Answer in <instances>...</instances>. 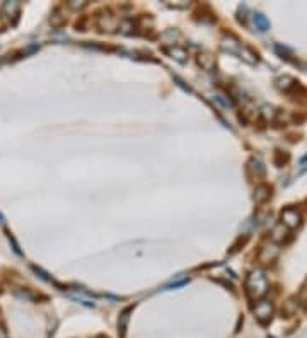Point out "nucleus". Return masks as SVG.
<instances>
[{
    "label": "nucleus",
    "mask_w": 307,
    "mask_h": 338,
    "mask_svg": "<svg viewBox=\"0 0 307 338\" xmlns=\"http://www.w3.org/2000/svg\"><path fill=\"white\" fill-rule=\"evenodd\" d=\"M268 290V279L263 270H253L246 279V292L251 299H261Z\"/></svg>",
    "instance_id": "obj_1"
},
{
    "label": "nucleus",
    "mask_w": 307,
    "mask_h": 338,
    "mask_svg": "<svg viewBox=\"0 0 307 338\" xmlns=\"http://www.w3.org/2000/svg\"><path fill=\"white\" fill-rule=\"evenodd\" d=\"M254 316L261 324H266L271 321V316H273V304L270 301H259L256 306H254Z\"/></svg>",
    "instance_id": "obj_2"
},
{
    "label": "nucleus",
    "mask_w": 307,
    "mask_h": 338,
    "mask_svg": "<svg viewBox=\"0 0 307 338\" xmlns=\"http://www.w3.org/2000/svg\"><path fill=\"white\" fill-rule=\"evenodd\" d=\"M97 28L106 33H115L116 29L120 28L118 17L113 16L111 12H103V14L97 17Z\"/></svg>",
    "instance_id": "obj_3"
},
{
    "label": "nucleus",
    "mask_w": 307,
    "mask_h": 338,
    "mask_svg": "<svg viewBox=\"0 0 307 338\" xmlns=\"http://www.w3.org/2000/svg\"><path fill=\"white\" fill-rule=\"evenodd\" d=\"M300 212L297 209H293V207H287L283 212H282V224L285 225L287 229H295L300 225Z\"/></svg>",
    "instance_id": "obj_4"
},
{
    "label": "nucleus",
    "mask_w": 307,
    "mask_h": 338,
    "mask_svg": "<svg viewBox=\"0 0 307 338\" xmlns=\"http://www.w3.org/2000/svg\"><path fill=\"white\" fill-rule=\"evenodd\" d=\"M220 48L224 51H227V53L231 55H239V51L243 50V45H241V41L237 40L236 36H232V34H226V36L220 40Z\"/></svg>",
    "instance_id": "obj_5"
},
{
    "label": "nucleus",
    "mask_w": 307,
    "mask_h": 338,
    "mask_svg": "<svg viewBox=\"0 0 307 338\" xmlns=\"http://www.w3.org/2000/svg\"><path fill=\"white\" fill-rule=\"evenodd\" d=\"M278 246L275 244L273 241L271 242H266V244H263L261 246V249H259V262H263V263H271L273 260L278 257Z\"/></svg>",
    "instance_id": "obj_6"
},
{
    "label": "nucleus",
    "mask_w": 307,
    "mask_h": 338,
    "mask_svg": "<svg viewBox=\"0 0 307 338\" xmlns=\"http://www.w3.org/2000/svg\"><path fill=\"white\" fill-rule=\"evenodd\" d=\"M297 86H299V82L290 75H283L280 79H276V88L283 91V93H290L292 89H297Z\"/></svg>",
    "instance_id": "obj_7"
},
{
    "label": "nucleus",
    "mask_w": 307,
    "mask_h": 338,
    "mask_svg": "<svg viewBox=\"0 0 307 338\" xmlns=\"http://www.w3.org/2000/svg\"><path fill=\"white\" fill-rule=\"evenodd\" d=\"M164 53L169 55L171 58H174L176 62H181L184 63L186 60H188V51L184 48H181V46H171V48H164Z\"/></svg>",
    "instance_id": "obj_8"
},
{
    "label": "nucleus",
    "mask_w": 307,
    "mask_h": 338,
    "mask_svg": "<svg viewBox=\"0 0 307 338\" xmlns=\"http://www.w3.org/2000/svg\"><path fill=\"white\" fill-rule=\"evenodd\" d=\"M271 197V188L268 185H258L256 190H254V202L258 203V205H261V203H265L268 198Z\"/></svg>",
    "instance_id": "obj_9"
},
{
    "label": "nucleus",
    "mask_w": 307,
    "mask_h": 338,
    "mask_svg": "<svg viewBox=\"0 0 307 338\" xmlns=\"http://www.w3.org/2000/svg\"><path fill=\"white\" fill-rule=\"evenodd\" d=\"M196 62L203 70H212V68L215 67V58L210 53H200L196 58Z\"/></svg>",
    "instance_id": "obj_10"
},
{
    "label": "nucleus",
    "mask_w": 307,
    "mask_h": 338,
    "mask_svg": "<svg viewBox=\"0 0 307 338\" xmlns=\"http://www.w3.org/2000/svg\"><path fill=\"white\" fill-rule=\"evenodd\" d=\"M287 232H288V229L285 227L283 224L275 225L273 231H271V241H273V242H282L285 237H287Z\"/></svg>",
    "instance_id": "obj_11"
},
{
    "label": "nucleus",
    "mask_w": 307,
    "mask_h": 338,
    "mask_svg": "<svg viewBox=\"0 0 307 338\" xmlns=\"http://www.w3.org/2000/svg\"><path fill=\"white\" fill-rule=\"evenodd\" d=\"M130 313H132V307H128V309H125L122 316H120V321H118V331L120 335L125 336V331H127V324L130 321Z\"/></svg>",
    "instance_id": "obj_12"
},
{
    "label": "nucleus",
    "mask_w": 307,
    "mask_h": 338,
    "mask_svg": "<svg viewBox=\"0 0 307 338\" xmlns=\"http://www.w3.org/2000/svg\"><path fill=\"white\" fill-rule=\"evenodd\" d=\"M248 169L249 171H253L254 175H256V178L265 175V166H263V162L259 161V159H251L249 164H248Z\"/></svg>",
    "instance_id": "obj_13"
},
{
    "label": "nucleus",
    "mask_w": 307,
    "mask_h": 338,
    "mask_svg": "<svg viewBox=\"0 0 307 338\" xmlns=\"http://www.w3.org/2000/svg\"><path fill=\"white\" fill-rule=\"evenodd\" d=\"M253 21H254V24H256V28L259 29V31H268V29H270V21H268L263 14H254Z\"/></svg>",
    "instance_id": "obj_14"
},
{
    "label": "nucleus",
    "mask_w": 307,
    "mask_h": 338,
    "mask_svg": "<svg viewBox=\"0 0 307 338\" xmlns=\"http://www.w3.org/2000/svg\"><path fill=\"white\" fill-rule=\"evenodd\" d=\"M2 12H6L7 16L17 17V14H19V4L17 2H6L2 6Z\"/></svg>",
    "instance_id": "obj_15"
},
{
    "label": "nucleus",
    "mask_w": 307,
    "mask_h": 338,
    "mask_svg": "<svg viewBox=\"0 0 307 338\" xmlns=\"http://www.w3.org/2000/svg\"><path fill=\"white\" fill-rule=\"evenodd\" d=\"M70 297H73V299H77L79 302H82V304H85V306H89V307H94V301L90 297H87L85 294H70Z\"/></svg>",
    "instance_id": "obj_16"
},
{
    "label": "nucleus",
    "mask_w": 307,
    "mask_h": 338,
    "mask_svg": "<svg viewBox=\"0 0 307 338\" xmlns=\"http://www.w3.org/2000/svg\"><path fill=\"white\" fill-rule=\"evenodd\" d=\"M214 96H215V98H214V99H215V101H219V103H220V105H224V106H226V108H229V106H232V103H231V101H229V99H227V96H226V94H222V93H215V94H214Z\"/></svg>",
    "instance_id": "obj_17"
},
{
    "label": "nucleus",
    "mask_w": 307,
    "mask_h": 338,
    "mask_svg": "<svg viewBox=\"0 0 307 338\" xmlns=\"http://www.w3.org/2000/svg\"><path fill=\"white\" fill-rule=\"evenodd\" d=\"M16 297H19V299H23V301H33L34 299V296L29 290H16Z\"/></svg>",
    "instance_id": "obj_18"
},
{
    "label": "nucleus",
    "mask_w": 307,
    "mask_h": 338,
    "mask_svg": "<svg viewBox=\"0 0 307 338\" xmlns=\"http://www.w3.org/2000/svg\"><path fill=\"white\" fill-rule=\"evenodd\" d=\"M85 6V2H77V0H72V2H68V9H73V11H77V9H82Z\"/></svg>",
    "instance_id": "obj_19"
},
{
    "label": "nucleus",
    "mask_w": 307,
    "mask_h": 338,
    "mask_svg": "<svg viewBox=\"0 0 307 338\" xmlns=\"http://www.w3.org/2000/svg\"><path fill=\"white\" fill-rule=\"evenodd\" d=\"M263 113H265V116H266V118H271V120H273V116H275V110H273V108H271V106H265V108H263Z\"/></svg>",
    "instance_id": "obj_20"
},
{
    "label": "nucleus",
    "mask_w": 307,
    "mask_h": 338,
    "mask_svg": "<svg viewBox=\"0 0 307 338\" xmlns=\"http://www.w3.org/2000/svg\"><path fill=\"white\" fill-rule=\"evenodd\" d=\"M0 338H7V330L0 324Z\"/></svg>",
    "instance_id": "obj_21"
},
{
    "label": "nucleus",
    "mask_w": 307,
    "mask_h": 338,
    "mask_svg": "<svg viewBox=\"0 0 307 338\" xmlns=\"http://www.w3.org/2000/svg\"><path fill=\"white\" fill-rule=\"evenodd\" d=\"M0 222H2V215H0Z\"/></svg>",
    "instance_id": "obj_22"
}]
</instances>
